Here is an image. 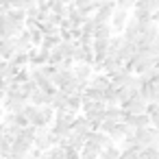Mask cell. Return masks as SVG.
<instances>
[{"mask_svg": "<svg viewBox=\"0 0 159 159\" xmlns=\"http://www.w3.org/2000/svg\"><path fill=\"white\" fill-rule=\"evenodd\" d=\"M57 142H59V139L52 135L50 126H35V142H33L35 148H39L42 152H46V150H50L52 146H57Z\"/></svg>", "mask_w": 159, "mask_h": 159, "instance_id": "obj_1", "label": "cell"}, {"mask_svg": "<svg viewBox=\"0 0 159 159\" xmlns=\"http://www.w3.org/2000/svg\"><path fill=\"white\" fill-rule=\"evenodd\" d=\"M113 142L109 139V135L107 133H102V131H89L87 135H85V146L83 148H89V150H94V152H102L107 146H111Z\"/></svg>", "mask_w": 159, "mask_h": 159, "instance_id": "obj_2", "label": "cell"}, {"mask_svg": "<svg viewBox=\"0 0 159 159\" xmlns=\"http://www.w3.org/2000/svg\"><path fill=\"white\" fill-rule=\"evenodd\" d=\"M146 107H148V100L137 92L135 96H131L129 100H124L120 105V109L126 113V116H137V113H146Z\"/></svg>", "mask_w": 159, "mask_h": 159, "instance_id": "obj_3", "label": "cell"}, {"mask_svg": "<svg viewBox=\"0 0 159 159\" xmlns=\"http://www.w3.org/2000/svg\"><path fill=\"white\" fill-rule=\"evenodd\" d=\"M157 135L159 131L155 126H144V129H135V139L139 148H148V146H157Z\"/></svg>", "mask_w": 159, "mask_h": 159, "instance_id": "obj_4", "label": "cell"}, {"mask_svg": "<svg viewBox=\"0 0 159 159\" xmlns=\"http://www.w3.org/2000/svg\"><path fill=\"white\" fill-rule=\"evenodd\" d=\"M113 11H116V0H105V2L96 9V13L92 16V18H94V24H96V26H100V24H109Z\"/></svg>", "mask_w": 159, "mask_h": 159, "instance_id": "obj_5", "label": "cell"}, {"mask_svg": "<svg viewBox=\"0 0 159 159\" xmlns=\"http://www.w3.org/2000/svg\"><path fill=\"white\" fill-rule=\"evenodd\" d=\"M26 102H29V100H26V98H22V96H20V92H18V94L7 92L5 102H2V109H5L7 113H22V109H24V105H26Z\"/></svg>", "mask_w": 159, "mask_h": 159, "instance_id": "obj_6", "label": "cell"}, {"mask_svg": "<svg viewBox=\"0 0 159 159\" xmlns=\"http://www.w3.org/2000/svg\"><path fill=\"white\" fill-rule=\"evenodd\" d=\"M22 31H24V26L13 22L11 18H7V16L0 18V35H2V37H18Z\"/></svg>", "mask_w": 159, "mask_h": 159, "instance_id": "obj_7", "label": "cell"}, {"mask_svg": "<svg viewBox=\"0 0 159 159\" xmlns=\"http://www.w3.org/2000/svg\"><path fill=\"white\" fill-rule=\"evenodd\" d=\"M129 18H131V11H124V9H116V11H113L111 22H109L111 29H113V35H122V31H124Z\"/></svg>", "mask_w": 159, "mask_h": 159, "instance_id": "obj_8", "label": "cell"}, {"mask_svg": "<svg viewBox=\"0 0 159 159\" xmlns=\"http://www.w3.org/2000/svg\"><path fill=\"white\" fill-rule=\"evenodd\" d=\"M52 120H55V109H52L50 105H44V107L37 109V116L33 118L31 124H33V126H50Z\"/></svg>", "mask_w": 159, "mask_h": 159, "instance_id": "obj_9", "label": "cell"}, {"mask_svg": "<svg viewBox=\"0 0 159 159\" xmlns=\"http://www.w3.org/2000/svg\"><path fill=\"white\" fill-rule=\"evenodd\" d=\"M72 72H74L76 81L81 83V87L85 89L87 83H89V79H92V74H94V66H89V63H74Z\"/></svg>", "mask_w": 159, "mask_h": 159, "instance_id": "obj_10", "label": "cell"}, {"mask_svg": "<svg viewBox=\"0 0 159 159\" xmlns=\"http://www.w3.org/2000/svg\"><path fill=\"white\" fill-rule=\"evenodd\" d=\"M139 35H142V22L135 20V18H129V22H126V26H124V31H122V37H124L126 42H135V44H137Z\"/></svg>", "mask_w": 159, "mask_h": 159, "instance_id": "obj_11", "label": "cell"}, {"mask_svg": "<svg viewBox=\"0 0 159 159\" xmlns=\"http://www.w3.org/2000/svg\"><path fill=\"white\" fill-rule=\"evenodd\" d=\"M48 63V50L42 48H31L29 50V68H39Z\"/></svg>", "mask_w": 159, "mask_h": 159, "instance_id": "obj_12", "label": "cell"}, {"mask_svg": "<svg viewBox=\"0 0 159 159\" xmlns=\"http://www.w3.org/2000/svg\"><path fill=\"white\" fill-rule=\"evenodd\" d=\"M16 55V37H2L0 42V59H11Z\"/></svg>", "mask_w": 159, "mask_h": 159, "instance_id": "obj_13", "label": "cell"}, {"mask_svg": "<svg viewBox=\"0 0 159 159\" xmlns=\"http://www.w3.org/2000/svg\"><path fill=\"white\" fill-rule=\"evenodd\" d=\"M31 48H35L33 46V42H31V35H29V31L24 29L18 37H16V52H29Z\"/></svg>", "mask_w": 159, "mask_h": 159, "instance_id": "obj_14", "label": "cell"}, {"mask_svg": "<svg viewBox=\"0 0 159 159\" xmlns=\"http://www.w3.org/2000/svg\"><path fill=\"white\" fill-rule=\"evenodd\" d=\"M87 85L105 92L107 87H111V79H109L107 74H102V72H96V74H92V79H89V83H87Z\"/></svg>", "mask_w": 159, "mask_h": 159, "instance_id": "obj_15", "label": "cell"}, {"mask_svg": "<svg viewBox=\"0 0 159 159\" xmlns=\"http://www.w3.org/2000/svg\"><path fill=\"white\" fill-rule=\"evenodd\" d=\"M29 102L35 105V107H44V105H50V94H46L44 89H35L31 96H29Z\"/></svg>", "mask_w": 159, "mask_h": 159, "instance_id": "obj_16", "label": "cell"}, {"mask_svg": "<svg viewBox=\"0 0 159 159\" xmlns=\"http://www.w3.org/2000/svg\"><path fill=\"white\" fill-rule=\"evenodd\" d=\"M124 122H129L133 129H144V126H150V118L148 113H137V116H126Z\"/></svg>", "mask_w": 159, "mask_h": 159, "instance_id": "obj_17", "label": "cell"}, {"mask_svg": "<svg viewBox=\"0 0 159 159\" xmlns=\"http://www.w3.org/2000/svg\"><path fill=\"white\" fill-rule=\"evenodd\" d=\"M72 131L85 137V135L92 131V126H89V120H87L85 116H76V118H74V122H72Z\"/></svg>", "mask_w": 159, "mask_h": 159, "instance_id": "obj_18", "label": "cell"}, {"mask_svg": "<svg viewBox=\"0 0 159 159\" xmlns=\"http://www.w3.org/2000/svg\"><path fill=\"white\" fill-rule=\"evenodd\" d=\"M50 107L52 109H68V94L63 89H57L50 96Z\"/></svg>", "mask_w": 159, "mask_h": 159, "instance_id": "obj_19", "label": "cell"}, {"mask_svg": "<svg viewBox=\"0 0 159 159\" xmlns=\"http://www.w3.org/2000/svg\"><path fill=\"white\" fill-rule=\"evenodd\" d=\"M81 107H83V92L79 89V92H74V94H68V109L74 111V113H79Z\"/></svg>", "mask_w": 159, "mask_h": 159, "instance_id": "obj_20", "label": "cell"}, {"mask_svg": "<svg viewBox=\"0 0 159 159\" xmlns=\"http://www.w3.org/2000/svg\"><path fill=\"white\" fill-rule=\"evenodd\" d=\"M13 139H16V137L7 135V133H0V157H2V159H7V157L11 155V144H13Z\"/></svg>", "mask_w": 159, "mask_h": 159, "instance_id": "obj_21", "label": "cell"}, {"mask_svg": "<svg viewBox=\"0 0 159 159\" xmlns=\"http://www.w3.org/2000/svg\"><path fill=\"white\" fill-rule=\"evenodd\" d=\"M139 94L148 102H155V98H157V83H142L139 85Z\"/></svg>", "mask_w": 159, "mask_h": 159, "instance_id": "obj_22", "label": "cell"}, {"mask_svg": "<svg viewBox=\"0 0 159 159\" xmlns=\"http://www.w3.org/2000/svg\"><path fill=\"white\" fill-rule=\"evenodd\" d=\"M124 118H126V113H124L120 107H107L102 120H109V122H122Z\"/></svg>", "mask_w": 159, "mask_h": 159, "instance_id": "obj_23", "label": "cell"}, {"mask_svg": "<svg viewBox=\"0 0 159 159\" xmlns=\"http://www.w3.org/2000/svg\"><path fill=\"white\" fill-rule=\"evenodd\" d=\"M83 98H87V100H96V102H105V92L87 85V87L83 89ZM105 105H107V102H105Z\"/></svg>", "mask_w": 159, "mask_h": 159, "instance_id": "obj_24", "label": "cell"}, {"mask_svg": "<svg viewBox=\"0 0 159 159\" xmlns=\"http://www.w3.org/2000/svg\"><path fill=\"white\" fill-rule=\"evenodd\" d=\"M146 113H148V118H150V126H155V129L159 131V105H157V102H148Z\"/></svg>", "mask_w": 159, "mask_h": 159, "instance_id": "obj_25", "label": "cell"}, {"mask_svg": "<svg viewBox=\"0 0 159 159\" xmlns=\"http://www.w3.org/2000/svg\"><path fill=\"white\" fill-rule=\"evenodd\" d=\"M59 42H61V35H52V33H50V35H44V39H42L39 48H42V50H48V52H50V50H52V48H55V46H57Z\"/></svg>", "mask_w": 159, "mask_h": 159, "instance_id": "obj_26", "label": "cell"}, {"mask_svg": "<svg viewBox=\"0 0 159 159\" xmlns=\"http://www.w3.org/2000/svg\"><path fill=\"white\" fill-rule=\"evenodd\" d=\"M111 35H113L111 24H100V26L94 29V39H109Z\"/></svg>", "mask_w": 159, "mask_h": 159, "instance_id": "obj_27", "label": "cell"}, {"mask_svg": "<svg viewBox=\"0 0 159 159\" xmlns=\"http://www.w3.org/2000/svg\"><path fill=\"white\" fill-rule=\"evenodd\" d=\"M52 50H57V52H59V55H61L63 59H66V57H72V50H74V42H63V39H61V42H59V44H57V46H55Z\"/></svg>", "mask_w": 159, "mask_h": 159, "instance_id": "obj_28", "label": "cell"}, {"mask_svg": "<svg viewBox=\"0 0 159 159\" xmlns=\"http://www.w3.org/2000/svg\"><path fill=\"white\" fill-rule=\"evenodd\" d=\"M7 18H11L13 22H18V24H22L24 26V22H26V11H22V9H7Z\"/></svg>", "mask_w": 159, "mask_h": 159, "instance_id": "obj_29", "label": "cell"}, {"mask_svg": "<svg viewBox=\"0 0 159 159\" xmlns=\"http://www.w3.org/2000/svg\"><path fill=\"white\" fill-rule=\"evenodd\" d=\"M120 150H142L137 146V139H135V133L133 135H126L122 142H120Z\"/></svg>", "mask_w": 159, "mask_h": 159, "instance_id": "obj_30", "label": "cell"}, {"mask_svg": "<svg viewBox=\"0 0 159 159\" xmlns=\"http://www.w3.org/2000/svg\"><path fill=\"white\" fill-rule=\"evenodd\" d=\"M18 137H20V139H24V142H29V144H33V142H35V126H33V124H29V126L20 129Z\"/></svg>", "mask_w": 159, "mask_h": 159, "instance_id": "obj_31", "label": "cell"}, {"mask_svg": "<svg viewBox=\"0 0 159 159\" xmlns=\"http://www.w3.org/2000/svg\"><path fill=\"white\" fill-rule=\"evenodd\" d=\"M135 9L152 13L155 9H159V5H157V0H137V5H135Z\"/></svg>", "mask_w": 159, "mask_h": 159, "instance_id": "obj_32", "label": "cell"}, {"mask_svg": "<svg viewBox=\"0 0 159 159\" xmlns=\"http://www.w3.org/2000/svg\"><path fill=\"white\" fill-rule=\"evenodd\" d=\"M122 42H124L122 35H111V37H109V50H107V55H118Z\"/></svg>", "mask_w": 159, "mask_h": 159, "instance_id": "obj_33", "label": "cell"}, {"mask_svg": "<svg viewBox=\"0 0 159 159\" xmlns=\"http://www.w3.org/2000/svg\"><path fill=\"white\" fill-rule=\"evenodd\" d=\"M44 155H46V159H66V148H61V146H52V148L46 150Z\"/></svg>", "mask_w": 159, "mask_h": 159, "instance_id": "obj_34", "label": "cell"}, {"mask_svg": "<svg viewBox=\"0 0 159 159\" xmlns=\"http://www.w3.org/2000/svg\"><path fill=\"white\" fill-rule=\"evenodd\" d=\"M37 7V0H16L13 9H22V11H31Z\"/></svg>", "mask_w": 159, "mask_h": 159, "instance_id": "obj_35", "label": "cell"}, {"mask_svg": "<svg viewBox=\"0 0 159 159\" xmlns=\"http://www.w3.org/2000/svg\"><path fill=\"white\" fill-rule=\"evenodd\" d=\"M37 109H39V107H35V105H31V102H26V105H24V109H22V116L29 120V124H31V122H33V118L37 116Z\"/></svg>", "mask_w": 159, "mask_h": 159, "instance_id": "obj_36", "label": "cell"}, {"mask_svg": "<svg viewBox=\"0 0 159 159\" xmlns=\"http://www.w3.org/2000/svg\"><path fill=\"white\" fill-rule=\"evenodd\" d=\"M94 29H96V24H94V18L89 16V18L83 22V26H81V35H92V37H94Z\"/></svg>", "mask_w": 159, "mask_h": 159, "instance_id": "obj_37", "label": "cell"}, {"mask_svg": "<svg viewBox=\"0 0 159 159\" xmlns=\"http://www.w3.org/2000/svg\"><path fill=\"white\" fill-rule=\"evenodd\" d=\"M137 5V0H116V9H124V11H133Z\"/></svg>", "mask_w": 159, "mask_h": 159, "instance_id": "obj_38", "label": "cell"}, {"mask_svg": "<svg viewBox=\"0 0 159 159\" xmlns=\"http://www.w3.org/2000/svg\"><path fill=\"white\" fill-rule=\"evenodd\" d=\"M18 116H20V113H7V116L2 118V124H7V126H20V124H18Z\"/></svg>", "mask_w": 159, "mask_h": 159, "instance_id": "obj_39", "label": "cell"}, {"mask_svg": "<svg viewBox=\"0 0 159 159\" xmlns=\"http://www.w3.org/2000/svg\"><path fill=\"white\" fill-rule=\"evenodd\" d=\"M61 61H63V57H61L57 50H50V52H48V63H50V66H59Z\"/></svg>", "mask_w": 159, "mask_h": 159, "instance_id": "obj_40", "label": "cell"}, {"mask_svg": "<svg viewBox=\"0 0 159 159\" xmlns=\"http://www.w3.org/2000/svg\"><path fill=\"white\" fill-rule=\"evenodd\" d=\"M120 159H139V150H122Z\"/></svg>", "mask_w": 159, "mask_h": 159, "instance_id": "obj_41", "label": "cell"}, {"mask_svg": "<svg viewBox=\"0 0 159 159\" xmlns=\"http://www.w3.org/2000/svg\"><path fill=\"white\" fill-rule=\"evenodd\" d=\"M59 68H61V70H72V68H74V61H72V57H66V59L59 63Z\"/></svg>", "mask_w": 159, "mask_h": 159, "instance_id": "obj_42", "label": "cell"}, {"mask_svg": "<svg viewBox=\"0 0 159 159\" xmlns=\"http://www.w3.org/2000/svg\"><path fill=\"white\" fill-rule=\"evenodd\" d=\"M66 159H81V152L74 148H66Z\"/></svg>", "mask_w": 159, "mask_h": 159, "instance_id": "obj_43", "label": "cell"}, {"mask_svg": "<svg viewBox=\"0 0 159 159\" xmlns=\"http://www.w3.org/2000/svg\"><path fill=\"white\" fill-rule=\"evenodd\" d=\"M42 155H44V152H42L39 148H35V146H33V148L29 150V159H39Z\"/></svg>", "mask_w": 159, "mask_h": 159, "instance_id": "obj_44", "label": "cell"}, {"mask_svg": "<svg viewBox=\"0 0 159 159\" xmlns=\"http://www.w3.org/2000/svg\"><path fill=\"white\" fill-rule=\"evenodd\" d=\"M150 20H152V22H155V24L159 26V9H155V11L150 13Z\"/></svg>", "mask_w": 159, "mask_h": 159, "instance_id": "obj_45", "label": "cell"}, {"mask_svg": "<svg viewBox=\"0 0 159 159\" xmlns=\"http://www.w3.org/2000/svg\"><path fill=\"white\" fill-rule=\"evenodd\" d=\"M5 96H7V94H2V92H0V109H2V102H5Z\"/></svg>", "mask_w": 159, "mask_h": 159, "instance_id": "obj_46", "label": "cell"}, {"mask_svg": "<svg viewBox=\"0 0 159 159\" xmlns=\"http://www.w3.org/2000/svg\"><path fill=\"white\" fill-rule=\"evenodd\" d=\"M155 102L159 105V85H157V98H155Z\"/></svg>", "mask_w": 159, "mask_h": 159, "instance_id": "obj_47", "label": "cell"}, {"mask_svg": "<svg viewBox=\"0 0 159 159\" xmlns=\"http://www.w3.org/2000/svg\"><path fill=\"white\" fill-rule=\"evenodd\" d=\"M155 42H157V44H159V31H157V39H155Z\"/></svg>", "mask_w": 159, "mask_h": 159, "instance_id": "obj_48", "label": "cell"}, {"mask_svg": "<svg viewBox=\"0 0 159 159\" xmlns=\"http://www.w3.org/2000/svg\"><path fill=\"white\" fill-rule=\"evenodd\" d=\"M157 148H159V135H157Z\"/></svg>", "mask_w": 159, "mask_h": 159, "instance_id": "obj_49", "label": "cell"}, {"mask_svg": "<svg viewBox=\"0 0 159 159\" xmlns=\"http://www.w3.org/2000/svg\"><path fill=\"white\" fill-rule=\"evenodd\" d=\"M157 5H159V0H157Z\"/></svg>", "mask_w": 159, "mask_h": 159, "instance_id": "obj_50", "label": "cell"}, {"mask_svg": "<svg viewBox=\"0 0 159 159\" xmlns=\"http://www.w3.org/2000/svg\"><path fill=\"white\" fill-rule=\"evenodd\" d=\"M72 2H74V0H72Z\"/></svg>", "mask_w": 159, "mask_h": 159, "instance_id": "obj_51", "label": "cell"}, {"mask_svg": "<svg viewBox=\"0 0 159 159\" xmlns=\"http://www.w3.org/2000/svg\"><path fill=\"white\" fill-rule=\"evenodd\" d=\"M0 159H2V157H0Z\"/></svg>", "mask_w": 159, "mask_h": 159, "instance_id": "obj_52", "label": "cell"}, {"mask_svg": "<svg viewBox=\"0 0 159 159\" xmlns=\"http://www.w3.org/2000/svg\"><path fill=\"white\" fill-rule=\"evenodd\" d=\"M7 159H9V157H7Z\"/></svg>", "mask_w": 159, "mask_h": 159, "instance_id": "obj_53", "label": "cell"}]
</instances>
